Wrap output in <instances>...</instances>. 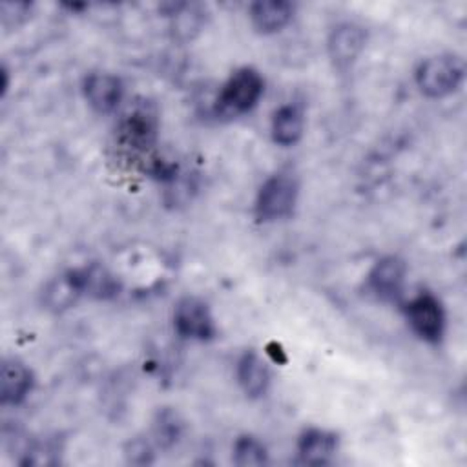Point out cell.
I'll return each instance as SVG.
<instances>
[{"label": "cell", "mask_w": 467, "mask_h": 467, "mask_svg": "<svg viewBox=\"0 0 467 467\" xmlns=\"http://www.w3.org/2000/svg\"><path fill=\"white\" fill-rule=\"evenodd\" d=\"M465 77V67L460 57L441 53L425 58L416 69V86L429 99H443L454 93Z\"/></svg>", "instance_id": "obj_1"}, {"label": "cell", "mask_w": 467, "mask_h": 467, "mask_svg": "<svg viewBox=\"0 0 467 467\" xmlns=\"http://www.w3.org/2000/svg\"><path fill=\"white\" fill-rule=\"evenodd\" d=\"M265 91V80L254 67L235 69L217 97V113L223 117H239L250 111Z\"/></svg>", "instance_id": "obj_2"}, {"label": "cell", "mask_w": 467, "mask_h": 467, "mask_svg": "<svg viewBox=\"0 0 467 467\" xmlns=\"http://www.w3.org/2000/svg\"><path fill=\"white\" fill-rule=\"evenodd\" d=\"M299 193L294 173L277 171L270 175L259 188L255 197V215L263 223L285 219L292 213Z\"/></svg>", "instance_id": "obj_3"}, {"label": "cell", "mask_w": 467, "mask_h": 467, "mask_svg": "<svg viewBox=\"0 0 467 467\" xmlns=\"http://www.w3.org/2000/svg\"><path fill=\"white\" fill-rule=\"evenodd\" d=\"M405 316L416 336L427 343H440L445 334V312L436 296L420 292L405 305Z\"/></svg>", "instance_id": "obj_4"}, {"label": "cell", "mask_w": 467, "mask_h": 467, "mask_svg": "<svg viewBox=\"0 0 467 467\" xmlns=\"http://www.w3.org/2000/svg\"><path fill=\"white\" fill-rule=\"evenodd\" d=\"M173 327L179 336L195 341H208L215 336V323L210 306L193 296L182 297L173 312Z\"/></svg>", "instance_id": "obj_5"}, {"label": "cell", "mask_w": 467, "mask_h": 467, "mask_svg": "<svg viewBox=\"0 0 467 467\" xmlns=\"http://www.w3.org/2000/svg\"><path fill=\"white\" fill-rule=\"evenodd\" d=\"M367 44V33L365 29L356 22H341L332 27L327 49L332 64L345 71L352 67V64L359 58Z\"/></svg>", "instance_id": "obj_6"}, {"label": "cell", "mask_w": 467, "mask_h": 467, "mask_svg": "<svg viewBox=\"0 0 467 467\" xmlns=\"http://www.w3.org/2000/svg\"><path fill=\"white\" fill-rule=\"evenodd\" d=\"M407 266L396 255H385L374 263L368 272V288L381 301H396L405 285Z\"/></svg>", "instance_id": "obj_7"}, {"label": "cell", "mask_w": 467, "mask_h": 467, "mask_svg": "<svg viewBox=\"0 0 467 467\" xmlns=\"http://www.w3.org/2000/svg\"><path fill=\"white\" fill-rule=\"evenodd\" d=\"M157 115L148 106H135L120 120L119 135L124 146L148 150L157 139Z\"/></svg>", "instance_id": "obj_8"}, {"label": "cell", "mask_w": 467, "mask_h": 467, "mask_svg": "<svg viewBox=\"0 0 467 467\" xmlns=\"http://www.w3.org/2000/svg\"><path fill=\"white\" fill-rule=\"evenodd\" d=\"M84 97L97 113H111L124 97V86L117 75L89 73L84 80Z\"/></svg>", "instance_id": "obj_9"}, {"label": "cell", "mask_w": 467, "mask_h": 467, "mask_svg": "<svg viewBox=\"0 0 467 467\" xmlns=\"http://www.w3.org/2000/svg\"><path fill=\"white\" fill-rule=\"evenodd\" d=\"M84 296L77 270L62 272L51 277L42 288V305L46 310L60 314L77 305Z\"/></svg>", "instance_id": "obj_10"}, {"label": "cell", "mask_w": 467, "mask_h": 467, "mask_svg": "<svg viewBox=\"0 0 467 467\" xmlns=\"http://www.w3.org/2000/svg\"><path fill=\"white\" fill-rule=\"evenodd\" d=\"M33 389V372L16 358L2 361L0 367V401L2 405L22 403Z\"/></svg>", "instance_id": "obj_11"}, {"label": "cell", "mask_w": 467, "mask_h": 467, "mask_svg": "<svg viewBox=\"0 0 467 467\" xmlns=\"http://www.w3.org/2000/svg\"><path fill=\"white\" fill-rule=\"evenodd\" d=\"M248 16L259 33L272 35L288 26L294 16V4L286 0H259L250 5Z\"/></svg>", "instance_id": "obj_12"}, {"label": "cell", "mask_w": 467, "mask_h": 467, "mask_svg": "<svg viewBox=\"0 0 467 467\" xmlns=\"http://www.w3.org/2000/svg\"><path fill=\"white\" fill-rule=\"evenodd\" d=\"M237 381L248 398H261L270 387L268 363L254 350H246L237 361Z\"/></svg>", "instance_id": "obj_13"}, {"label": "cell", "mask_w": 467, "mask_h": 467, "mask_svg": "<svg viewBox=\"0 0 467 467\" xmlns=\"http://www.w3.org/2000/svg\"><path fill=\"white\" fill-rule=\"evenodd\" d=\"M337 449V436L323 429H306L297 441V454L303 463L323 465Z\"/></svg>", "instance_id": "obj_14"}, {"label": "cell", "mask_w": 467, "mask_h": 467, "mask_svg": "<svg viewBox=\"0 0 467 467\" xmlns=\"http://www.w3.org/2000/svg\"><path fill=\"white\" fill-rule=\"evenodd\" d=\"M75 270L84 296L93 299H113L119 296L120 283L106 266L91 263Z\"/></svg>", "instance_id": "obj_15"}, {"label": "cell", "mask_w": 467, "mask_h": 467, "mask_svg": "<svg viewBox=\"0 0 467 467\" xmlns=\"http://www.w3.org/2000/svg\"><path fill=\"white\" fill-rule=\"evenodd\" d=\"M305 130L303 111L296 104H285L274 111L272 117V139L279 146H294Z\"/></svg>", "instance_id": "obj_16"}, {"label": "cell", "mask_w": 467, "mask_h": 467, "mask_svg": "<svg viewBox=\"0 0 467 467\" xmlns=\"http://www.w3.org/2000/svg\"><path fill=\"white\" fill-rule=\"evenodd\" d=\"M166 7H170L166 15L171 18V29L179 40H192L202 29L204 13L201 5L177 2L168 4Z\"/></svg>", "instance_id": "obj_17"}, {"label": "cell", "mask_w": 467, "mask_h": 467, "mask_svg": "<svg viewBox=\"0 0 467 467\" xmlns=\"http://www.w3.org/2000/svg\"><path fill=\"white\" fill-rule=\"evenodd\" d=\"M268 462L263 441L254 436H239L234 443V463L239 467H259Z\"/></svg>", "instance_id": "obj_18"}, {"label": "cell", "mask_w": 467, "mask_h": 467, "mask_svg": "<svg viewBox=\"0 0 467 467\" xmlns=\"http://www.w3.org/2000/svg\"><path fill=\"white\" fill-rule=\"evenodd\" d=\"M60 460V445L58 441L46 438L40 441H31L24 449V465H55Z\"/></svg>", "instance_id": "obj_19"}, {"label": "cell", "mask_w": 467, "mask_h": 467, "mask_svg": "<svg viewBox=\"0 0 467 467\" xmlns=\"http://www.w3.org/2000/svg\"><path fill=\"white\" fill-rule=\"evenodd\" d=\"M179 432H181V423L177 421V416L173 412L164 410L162 414H159V420L153 429V436L161 447L173 445Z\"/></svg>", "instance_id": "obj_20"}, {"label": "cell", "mask_w": 467, "mask_h": 467, "mask_svg": "<svg viewBox=\"0 0 467 467\" xmlns=\"http://www.w3.org/2000/svg\"><path fill=\"white\" fill-rule=\"evenodd\" d=\"M31 11V4L27 2H2L0 4V18H2V26L9 27V26H16L22 20L27 18Z\"/></svg>", "instance_id": "obj_21"}, {"label": "cell", "mask_w": 467, "mask_h": 467, "mask_svg": "<svg viewBox=\"0 0 467 467\" xmlns=\"http://www.w3.org/2000/svg\"><path fill=\"white\" fill-rule=\"evenodd\" d=\"M126 458L131 463H150L153 458V449H151L150 441H146L142 438H135L133 441H130V445L126 449Z\"/></svg>", "instance_id": "obj_22"}]
</instances>
